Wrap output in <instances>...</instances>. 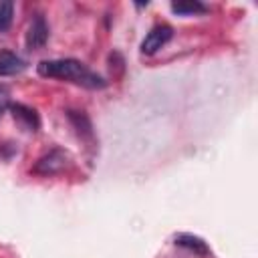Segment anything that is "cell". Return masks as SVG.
I'll return each instance as SVG.
<instances>
[{"mask_svg":"<svg viewBox=\"0 0 258 258\" xmlns=\"http://www.w3.org/2000/svg\"><path fill=\"white\" fill-rule=\"evenodd\" d=\"M36 73L44 79H60L75 83L85 89H103L107 81L93 73L85 62L77 58H50V60H40L36 64Z\"/></svg>","mask_w":258,"mask_h":258,"instance_id":"1","label":"cell"},{"mask_svg":"<svg viewBox=\"0 0 258 258\" xmlns=\"http://www.w3.org/2000/svg\"><path fill=\"white\" fill-rule=\"evenodd\" d=\"M71 165V155L69 151L60 149V147H54L50 149L48 153H44L32 167L34 173L38 175H56L60 171H64L67 167Z\"/></svg>","mask_w":258,"mask_h":258,"instance_id":"2","label":"cell"},{"mask_svg":"<svg viewBox=\"0 0 258 258\" xmlns=\"http://www.w3.org/2000/svg\"><path fill=\"white\" fill-rule=\"evenodd\" d=\"M173 38V28L169 24H155L147 34L145 38L141 40V54L145 56H151L155 54L159 48H163L169 40Z\"/></svg>","mask_w":258,"mask_h":258,"instance_id":"3","label":"cell"},{"mask_svg":"<svg viewBox=\"0 0 258 258\" xmlns=\"http://www.w3.org/2000/svg\"><path fill=\"white\" fill-rule=\"evenodd\" d=\"M46 40H48V24H46L42 14H36L32 18V22L28 26V32H26V38H24L26 48L28 50H38L46 44Z\"/></svg>","mask_w":258,"mask_h":258,"instance_id":"4","label":"cell"},{"mask_svg":"<svg viewBox=\"0 0 258 258\" xmlns=\"http://www.w3.org/2000/svg\"><path fill=\"white\" fill-rule=\"evenodd\" d=\"M10 113H12L14 121L20 125V129H24L28 133L38 131L40 119H38V113L32 107H28L24 103H16V105H10Z\"/></svg>","mask_w":258,"mask_h":258,"instance_id":"5","label":"cell"},{"mask_svg":"<svg viewBox=\"0 0 258 258\" xmlns=\"http://www.w3.org/2000/svg\"><path fill=\"white\" fill-rule=\"evenodd\" d=\"M26 69V62L12 50H0V77H12Z\"/></svg>","mask_w":258,"mask_h":258,"instance_id":"6","label":"cell"},{"mask_svg":"<svg viewBox=\"0 0 258 258\" xmlns=\"http://www.w3.org/2000/svg\"><path fill=\"white\" fill-rule=\"evenodd\" d=\"M175 244L198 254V256H210V248L208 244L200 238V236H194V234H177L175 236Z\"/></svg>","mask_w":258,"mask_h":258,"instance_id":"7","label":"cell"},{"mask_svg":"<svg viewBox=\"0 0 258 258\" xmlns=\"http://www.w3.org/2000/svg\"><path fill=\"white\" fill-rule=\"evenodd\" d=\"M208 8L206 4H202L200 0H177L171 2V12L179 14V16H187V14H204Z\"/></svg>","mask_w":258,"mask_h":258,"instance_id":"8","label":"cell"},{"mask_svg":"<svg viewBox=\"0 0 258 258\" xmlns=\"http://www.w3.org/2000/svg\"><path fill=\"white\" fill-rule=\"evenodd\" d=\"M69 119H71V123L77 127V133L79 135H87V137H91L93 135V129H91V121H89V117L81 111H69Z\"/></svg>","mask_w":258,"mask_h":258,"instance_id":"9","label":"cell"},{"mask_svg":"<svg viewBox=\"0 0 258 258\" xmlns=\"http://www.w3.org/2000/svg\"><path fill=\"white\" fill-rule=\"evenodd\" d=\"M12 18H14V4L10 0L0 2V32H6L12 26Z\"/></svg>","mask_w":258,"mask_h":258,"instance_id":"10","label":"cell"},{"mask_svg":"<svg viewBox=\"0 0 258 258\" xmlns=\"http://www.w3.org/2000/svg\"><path fill=\"white\" fill-rule=\"evenodd\" d=\"M10 107V93H8V89L6 87H2L0 85V117L6 113V109Z\"/></svg>","mask_w":258,"mask_h":258,"instance_id":"11","label":"cell"}]
</instances>
